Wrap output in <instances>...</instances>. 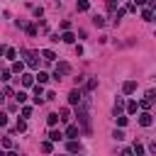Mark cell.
<instances>
[{
    "label": "cell",
    "mask_w": 156,
    "mask_h": 156,
    "mask_svg": "<svg viewBox=\"0 0 156 156\" xmlns=\"http://www.w3.org/2000/svg\"><path fill=\"white\" fill-rule=\"evenodd\" d=\"M112 136H115L117 141H122V139H124V132H122V129H115V134H112Z\"/></svg>",
    "instance_id": "4dcf8cb0"
},
{
    "label": "cell",
    "mask_w": 156,
    "mask_h": 156,
    "mask_svg": "<svg viewBox=\"0 0 156 156\" xmlns=\"http://www.w3.org/2000/svg\"><path fill=\"white\" fill-rule=\"evenodd\" d=\"M61 29H63V32H68V29H71V22H68V20H63V22H61Z\"/></svg>",
    "instance_id": "e575fe53"
},
{
    "label": "cell",
    "mask_w": 156,
    "mask_h": 156,
    "mask_svg": "<svg viewBox=\"0 0 156 156\" xmlns=\"http://www.w3.org/2000/svg\"><path fill=\"white\" fill-rule=\"evenodd\" d=\"M17 132H27V122H24V119L17 122Z\"/></svg>",
    "instance_id": "f546056e"
},
{
    "label": "cell",
    "mask_w": 156,
    "mask_h": 156,
    "mask_svg": "<svg viewBox=\"0 0 156 156\" xmlns=\"http://www.w3.org/2000/svg\"><path fill=\"white\" fill-rule=\"evenodd\" d=\"M20 54L24 56L27 66H32V68H37V66H39V54H37V51H29V49H20Z\"/></svg>",
    "instance_id": "7a4b0ae2"
},
{
    "label": "cell",
    "mask_w": 156,
    "mask_h": 156,
    "mask_svg": "<svg viewBox=\"0 0 156 156\" xmlns=\"http://www.w3.org/2000/svg\"><path fill=\"white\" fill-rule=\"evenodd\" d=\"M151 15H154V12H151V10H141V17H144V20H146V22H151Z\"/></svg>",
    "instance_id": "83f0119b"
},
{
    "label": "cell",
    "mask_w": 156,
    "mask_h": 156,
    "mask_svg": "<svg viewBox=\"0 0 156 156\" xmlns=\"http://www.w3.org/2000/svg\"><path fill=\"white\" fill-rule=\"evenodd\" d=\"M41 56H44V61H46V63H51V61L56 58V54H54L51 49H44V51H41Z\"/></svg>",
    "instance_id": "8fae6325"
},
{
    "label": "cell",
    "mask_w": 156,
    "mask_h": 156,
    "mask_svg": "<svg viewBox=\"0 0 156 156\" xmlns=\"http://www.w3.org/2000/svg\"><path fill=\"white\" fill-rule=\"evenodd\" d=\"M76 7H78V12H88V10H90V2H88V0H78Z\"/></svg>",
    "instance_id": "4fadbf2b"
},
{
    "label": "cell",
    "mask_w": 156,
    "mask_h": 156,
    "mask_svg": "<svg viewBox=\"0 0 156 156\" xmlns=\"http://www.w3.org/2000/svg\"><path fill=\"white\" fill-rule=\"evenodd\" d=\"M58 115H61L58 119H63V122H68V119H71V110H68V107H61V112H58Z\"/></svg>",
    "instance_id": "e0dca14e"
},
{
    "label": "cell",
    "mask_w": 156,
    "mask_h": 156,
    "mask_svg": "<svg viewBox=\"0 0 156 156\" xmlns=\"http://www.w3.org/2000/svg\"><path fill=\"white\" fill-rule=\"evenodd\" d=\"M80 134V129H78V124H68V129H66V136L68 139H76Z\"/></svg>",
    "instance_id": "8992f818"
},
{
    "label": "cell",
    "mask_w": 156,
    "mask_h": 156,
    "mask_svg": "<svg viewBox=\"0 0 156 156\" xmlns=\"http://www.w3.org/2000/svg\"><path fill=\"white\" fill-rule=\"evenodd\" d=\"M95 85H98V78H90V80L85 83V90H95Z\"/></svg>",
    "instance_id": "cb8c5ba5"
},
{
    "label": "cell",
    "mask_w": 156,
    "mask_h": 156,
    "mask_svg": "<svg viewBox=\"0 0 156 156\" xmlns=\"http://www.w3.org/2000/svg\"><path fill=\"white\" fill-rule=\"evenodd\" d=\"M93 24H95V27H105V17H100V15H93Z\"/></svg>",
    "instance_id": "ffe728a7"
},
{
    "label": "cell",
    "mask_w": 156,
    "mask_h": 156,
    "mask_svg": "<svg viewBox=\"0 0 156 156\" xmlns=\"http://www.w3.org/2000/svg\"><path fill=\"white\" fill-rule=\"evenodd\" d=\"M107 10L115 12V10H117V2H115V0H107Z\"/></svg>",
    "instance_id": "1f68e13d"
},
{
    "label": "cell",
    "mask_w": 156,
    "mask_h": 156,
    "mask_svg": "<svg viewBox=\"0 0 156 156\" xmlns=\"http://www.w3.org/2000/svg\"><path fill=\"white\" fill-rule=\"evenodd\" d=\"M41 95H44V88H41V85H37V88H34V102H37V105H41V102H44V98H41Z\"/></svg>",
    "instance_id": "ba28073f"
},
{
    "label": "cell",
    "mask_w": 156,
    "mask_h": 156,
    "mask_svg": "<svg viewBox=\"0 0 156 156\" xmlns=\"http://www.w3.org/2000/svg\"><path fill=\"white\" fill-rule=\"evenodd\" d=\"M15 100H17V102H24V100H27V93H24V90H17V93H15Z\"/></svg>",
    "instance_id": "44dd1931"
},
{
    "label": "cell",
    "mask_w": 156,
    "mask_h": 156,
    "mask_svg": "<svg viewBox=\"0 0 156 156\" xmlns=\"http://www.w3.org/2000/svg\"><path fill=\"white\" fill-rule=\"evenodd\" d=\"M24 29H27V34H29V37H34V34H37V27H34V24H24Z\"/></svg>",
    "instance_id": "484cf974"
},
{
    "label": "cell",
    "mask_w": 156,
    "mask_h": 156,
    "mask_svg": "<svg viewBox=\"0 0 156 156\" xmlns=\"http://www.w3.org/2000/svg\"><path fill=\"white\" fill-rule=\"evenodd\" d=\"M139 124H141V127H151V124H154L151 112H141V115H139Z\"/></svg>",
    "instance_id": "277c9868"
},
{
    "label": "cell",
    "mask_w": 156,
    "mask_h": 156,
    "mask_svg": "<svg viewBox=\"0 0 156 156\" xmlns=\"http://www.w3.org/2000/svg\"><path fill=\"white\" fill-rule=\"evenodd\" d=\"M136 110H139V105H136V100H129V102H127V112H129V115H134Z\"/></svg>",
    "instance_id": "2e32d148"
},
{
    "label": "cell",
    "mask_w": 156,
    "mask_h": 156,
    "mask_svg": "<svg viewBox=\"0 0 156 156\" xmlns=\"http://www.w3.org/2000/svg\"><path fill=\"white\" fill-rule=\"evenodd\" d=\"M80 100H83V93H80V90H71V93H68V102H71V105H78Z\"/></svg>",
    "instance_id": "5b68a950"
},
{
    "label": "cell",
    "mask_w": 156,
    "mask_h": 156,
    "mask_svg": "<svg viewBox=\"0 0 156 156\" xmlns=\"http://www.w3.org/2000/svg\"><path fill=\"white\" fill-rule=\"evenodd\" d=\"M61 41H66V44H73V41H76V34H73V32H63V34H61Z\"/></svg>",
    "instance_id": "30bf717a"
},
{
    "label": "cell",
    "mask_w": 156,
    "mask_h": 156,
    "mask_svg": "<svg viewBox=\"0 0 156 156\" xmlns=\"http://www.w3.org/2000/svg\"><path fill=\"white\" fill-rule=\"evenodd\" d=\"M2 146H5V149H10V146H12V139H10V136H5V139H2Z\"/></svg>",
    "instance_id": "d590c367"
},
{
    "label": "cell",
    "mask_w": 156,
    "mask_h": 156,
    "mask_svg": "<svg viewBox=\"0 0 156 156\" xmlns=\"http://www.w3.org/2000/svg\"><path fill=\"white\" fill-rule=\"evenodd\" d=\"M46 122H49L51 127H54V124H58V115H56V112H51V115L46 117Z\"/></svg>",
    "instance_id": "7402d4cb"
},
{
    "label": "cell",
    "mask_w": 156,
    "mask_h": 156,
    "mask_svg": "<svg viewBox=\"0 0 156 156\" xmlns=\"http://www.w3.org/2000/svg\"><path fill=\"white\" fill-rule=\"evenodd\" d=\"M122 90L129 95V93H134L136 90V80H124V85H122Z\"/></svg>",
    "instance_id": "52a82bcc"
},
{
    "label": "cell",
    "mask_w": 156,
    "mask_h": 156,
    "mask_svg": "<svg viewBox=\"0 0 156 156\" xmlns=\"http://www.w3.org/2000/svg\"><path fill=\"white\" fill-rule=\"evenodd\" d=\"M122 110H124V100H122V98H117V100H115V117H117V115H122Z\"/></svg>",
    "instance_id": "7c38bea8"
},
{
    "label": "cell",
    "mask_w": 156,
    "mask_h": 156,
    "mask_svg": "<svg viewBox=\"0 0 156 156\" xmlns=\"http://www.w3.org/2000/svg\"><path fill=\"white\" fill-rule=\"evenodd\" d=\"M68 73H71V63L58 61V63H56V71H54V80H58L61 76H68Z\"/></svg>",
    "instance_id": "3957f363"
},
{
    "label": "cell",
    "mask_w": 156,
    "mask_h": 156,
    "mask_svg": "<svg viewBox=\"0 0 156 156\" xmlns=\"http://www.w3.org/2000/svg\"><path fill=\"white\" fill-rule=\"evenodd\" d=\"M151 105H154V100H149V98H144V100L139 102V107H141L144 112H149V110H151Z\"/></svg>",
    "instance_id": "5bb4252c"
},
{
    "label": "cell",
    "mask_w": 156,
    "mask_h": 156,
    "mask_svg": "<svg viewBox=\"0 0 156 156\" xmlns=\"http://www.w3.org/2000/svg\"><path fill=\"white\" fill-rule=\"evenodd\" d=\"M7 156H20V154H17V151H10V154H7Z\"/></svg>",
    "instance_id": "ab89813d"
},
{
    "label": "cell",
    "mask_w": 156,
    "mask_h": 156,
    "mask_svg": "<svg viewBox=\"0 0 156 156\" xmlns=\"http://www.w3.org/2000/svg\"><path fill=\"white\" fill-rule=\"evenodd\" d=\"M20 78H22V85H24V88H29V85H34V76H29V73H22Z\"/></svg>",
    "instance_id": "9c48e42d"
},
{
    "label": "cell",
    "mask_w": 156,
    "mask_h": 156,
    "mask_svg": "<svg viewBox=\"0 0 156 156\" xmlns=\"http://www.w3.org/2000/svg\"><path fill=\"white\" fill-rule=\"evenodd\" d=\"M119 156H134V154H132V149H124V151H122Z\"/></svg>",
    "instance_id": "74e56055"
},
{
    "label": "cell",
    "mask_w": 156,
    "mask_h": 156,
    "mask_svg": "<svg viewBox=\"0 0 156 156\" xmlns=\"http://www.w3.org/2000/svg\"><path fill=\"white\" fill-rule=\"evenodd\" d=\"M5 56H7V58H17V51H15V49H5Z\"/></svg>",
    "instance_id": "f1b7e54d"
},
{
    "label": "cell",
    "mask_w": 156,
    "mask_h": 156,
    "mask_svg": "<svg viewBox=\"0 0 156 156\" xmlns=\"http://www.w3.org/2000/svg\"><path fill=\"white\" fill-rule=\"evenodd\" d=\"M5 49H7V46H0V56H2V54H5Z\"/></svg>",
    "instance_id": "f35d334b"
},
{
    "label": "cell",
    "mask_w": 156,
    "mask_h": 156,
    "mask_svg": "<svg viewBox=\"0 0 156 156\" xmlns=\"http://www.w3.org/2000/svg\"><path fill=\"white\" fill-rule=\"evenodd\" d=\"M117 124L124 127V124H127V117H124V115H117Z\"/></svg>",
    "instance_id": "d6a6232c"
},
{
    "label": "cell",
    "mask_w": 156,
    "mask_h": 156,
    "mask_svg": "<svg viewBox=\"0 0 156 156\" xmlns=\"http://www.w3.org/2000/svg\"><path fill=\"white\" fill-rule=\"evenodd\" d=\"M132 154H136V156H144V146H141L139 141H134V146H132Z\"/></svg>",
    "instance_id": "d6986e66"
},
{
    "label": "cell",
    "mask_w": 156,
    "mask_h": 156,
    "mask_svg": "<svg viewBox=\"0 0 156 156\" xmlns=\"http://www.w3.org/2000/svg\"><path fill=\"white\" fill-rule=\"evenodd\" d=\"M32 115V107H22V117H29Z\"/></svg>",
    "instance_id": "8d00e7d4"
},
{
    "label": "cell",
    "mask_w": 156,
    "mask_h": 156,
    "mask_svg": "<svg viewBox=\"0 0 156 156\" xmlns=\"http://www.w3.org/2000/svg\"><path fill=\"white\" fill-rule=\"evenodd\" d=\"M22 68H24V66H22L20 61H15V63H12V73H22Z\"/></svg>",
    "instance_id": "4316f807"
},
{
    "label": "cell",
    "mask_w": 156,
    "mask_h": 156,
    "mask_svg": "<svg viewBox=\"0 0 156 156\" xmlns=\"http://www.w3.org/2000/svg\"><path fill=\"white\" fill-rule=\"evenodd\" d=\"M49 139H51V141H61V139H63V134H61L58 129H51V132H49Z\"/></svg>",
    "instance_id": "9a60e30c"
},
{
    "label": "cell",
    "mask_w": 156,
    "mask_h": 156,
    "mask_svg": "<svg viewBox=\"0 0 156 156\" xmlns=\"http://www.w3.org/2000/svg\"><path fill=\"white\" fill-rule=\"evenodd\" d=\"M68 151H71V154H76V151H80V144H78L76 139H71V141H68Z\"/></svg>",
    "instance_id": "ac0fdd59"
},
{
    "label": "cell",
    "mask_w": 156,
    "mask_h": 156,
    "mask_svg": "<svg viewBox=\"0 0 156 156\" xmlns=\"http://www.w3.org/2000/svg\"><path fill=\"white\" fill-rule=\"evenodd\" d=\"M37 78H39V85H44V83L49 80V76H46L44 71H39V73H37Z\"/></svg>",
    "instance_id": "603a6c76"
},
{
    "label": "cell",
    "mask_w": 156,
    "mask_h": 156,
    "mask_svg": "<svg viewBox=\"0 0 156 156\" xmlns=\"http://www.w3.org/2000/svg\"><path fill=\"white\" fill-rule=\"evenodd\" d=\"M51 149H54L51 141H41V151H44V154H51Z\"/></svg>",
    "instance_id": "d4e9b609"
},
{
    "label": "cell",
    "mask_w": 156,
    "mask_h": 156,
    "mask_svg": "<svg viewBox=\"0 0 156 156\" xmlns=\"http://www.w3.org/2000/svg\"><path fill=\"white\" fill-rule=\"evenodd\" d=\"M0 127H7V115L0 112Z\"/></svg>",
    "instance_id": "836d02e7"
},
{
    "label": "cell",
    "mask_w": 156,
    "mask_h": 156,
    "mask_svg": "<svg viewBox=\"0 0 156 156\" xmlns=\"http://www.w3.org/2000/svg\"><path fill=\"white\" fill-rule=\"evenodd\" d=\"M76 117H78L83 132L90 134V112H88V100H80V102H78V112H76Z\"/></svg>",
    "instance_id": "6da1fadb"
}]
</instances>
